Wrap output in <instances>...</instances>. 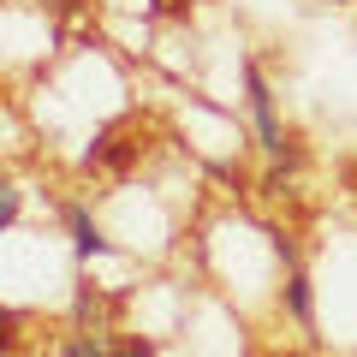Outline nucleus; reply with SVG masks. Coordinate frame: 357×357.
I'll use <instances>...</instances> for the list:
<instances>
[{"instance_id":"5","label":"nucleus","mask_w":357,"mask_h":357,"mask_svg":"<svg viewBox=\"0 0 357 357\" xmlns=\"http://www.w3.org/2000/svg\"><path fill=\"white\" fill-rule=\"evenodd\" d=\"M48 6H60V13H72V6H77V0H48Z\"/></svg>"},{"instance_id":"3","label":"nucleus","mask_w":357,"mask_h":357,"mask_svg":"<svg viewBox=\"0 0 357 357\" xmlns=\"http://www.w3.org/2000/svg\"><path fill=\"white\" fill-rule=\"evenodd\" d=\"M280 304H286V316H292V328H298V333H316V298H310V274H304L298 262H292V274H286Z\"/></svg>"},{"instance_id":"1","label":"nucleus","mask_w":357,"mask_h":357,"mask_svg":"<svg viewBox=\"0 0 357 357\" xmlns=\"http://www.w3.org/2000/svg\"><path fill=\"white\" fill-rule=\"evenodd\" d=\"M238 77H244V107H250V126H256V143H262V155H268V161H292V167H298V149L286 143V131H280V114H274V89H268L262 66L244 60V66H238Z\"/></svg>"},{"instance_id":"6","label":"nucleus","mask_w":357,"mask_h":357,"mask_svg":"<svg viewBox=\"0 0 357 357\" xmlns=\"http://www.w3.org/2000/svg\"><path fill=\"white\" fill-rule=\"evenodd\" d=\"M149 6H161V0H149Z\"/></svg>"},{"instance_id":"4","label":"nucleus","mask_w":357,"mask_h":357,"mask_svg":"<svg viewBox=\"0 0 357 357\" xmlns=\"http://www.w3.org/2000/svg\"><path fill=\"white\" fill-rule=\"evenodd\" d=\"M60 351H66V357H102L107 340H60Z\"/></svg>"},{"instance_id":"2","label":"nucleus","mask_w":357,"mask_h":357,"mask_svg":"<svg viewBox=\"0 0 357 357\" xmlns=\"http://www.w3.org/2000/svg\"><path fill=\"white\" fill-rule=\"evenodd\" d=\"M66 232H72V256H77V262H96V256L114 250V244L102 238V227H96V215H89L84 203H66Z\"/></svg>"}]
</instances>
